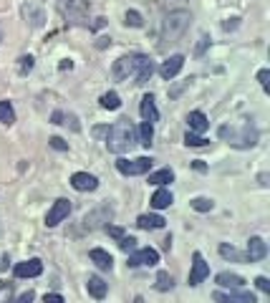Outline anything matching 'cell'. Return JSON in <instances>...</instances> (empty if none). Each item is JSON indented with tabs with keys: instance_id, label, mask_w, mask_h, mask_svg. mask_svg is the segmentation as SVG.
<instances>
[{
	"instance_id": "cell-1",
	"label": "cell",
	"mask_w": 270,
	"mask_h": 303,
	"mask_svg": "<svg viewBox=\"0 0 270 303\" xmlns=\"http://www.w3.org/2000/svg\"><path fill=\"white\" fill-rule=\"evenodd\" d=\"M137 142H139L137 139V126L129 119H119L117 124H111L109 131H106V147H109V152H114V154L131 152Z\"/></svg>"
},
{
	"instance_id": "cell-2",
	"label": "cell",
	"mask_w": 270,
	"mask_h": 303,
	"mask_svg": "<svg viewBox=\"0 0 270 303\" xmlns=\"http://www.w3.org/2000/svg\"><path fill=\"white\" fill-rule=\"evenodd\" d=\"M220 137L225 142H230L233 147H238V149H250V147L258 144V129L250 126V124H242L240 129H235V126H220Z\"/></svg>"
},
{
	"instance_id": "cell-3",
	"label": "cell",
	"mask_w": 270,
	"mask_h": 303,
	"mask_svg": "<svg viewBox=\"0 0 270 303\" xmlns=\"http://www.w3.org/2000/svg\"><path fill=\"white\" fill-rule=\"evenodd\" d=\"M189 21H192L189 10H172L164 18V23H162V41L164 43H175L182 33L189 28Z\"/></svg>"
},
{
	"instance_id": "cell-4",
	"label": "cell",
	"mask_w": 270,
	"mask_h": 303,
	"mask_svg": "<svg viewBox=\"0 0 270 303\" xmlns=\"http://www.w3.org/2000/svg\"><path fill=\"white\" fill-rule=\"evenodd\" d=\"M59 8L68 23L81 26V23H86V18H89L91 3L89 0H59Z\"/></svg>"
},
{
	"instance_id": "cell-5",
	"label": "cell",
	"mask_w": 270,
	"mask_h": 303,
	"mask_svg": "<svg viewBox=\"0 0 270 303\" xmlns=\"http://www.w3.org/2000/svg\"><path fill=\"white\" fill-rule=\"evenodd\" d=\"M151 164H154L151 157H137V159H119L117 169L126 177H137V175H147L151 169Z\"/></svg>"
},
{
	"instance_id": "cell-6",
	"label": "cell",
	"mask_w": 270,
	"mask_h": 303,
	"mask_svg": "<svg viewBox=\"0 0 270 303\" xmlns=\"http://www.w3.org/2000/svg\"><path fill=\"white\" fill-rule=\"evenodd\" d=\"M114 217V207L111 205H101L96 210H91L86 217H84V228L86 230H99V228H106Z\"/></svg>"
},
{
	"instance_id": "cell-7",
	"label": "cell",
	"mask_w": 270,
	"mask_h": 303,
	"mask_svg": "<svg viewBox=\"0 0 270 303\" xmlns=\"http://www.w3.org/2000/svg\"><path fill=\"white\" fill-rule=\"evenodd\" d=\"M139 61H142L139 53H137V56H121V59H117L114 61V68H111L114 79H117V81H126L129 76H134L137 68H139Z\"/></svg>"
},
{
	"instance_id": "cell-8",
	"label": "cell",
	"mask_w": 270,
	"mask_h": 303,
	"mask_svg": "<svg viewBox=\"0 0 270 303\" xmlns=\"http://www.w3.org/2000/svg\"><path fill=\"white\" fill-rule=\"evenodd\" d=\"M21 13H23V18H26V23H28L30 28H41L46 23V10L35 0H26L23 8H21Z\"/></svg>"
},
{
	"instance_id": "cell-9",
	"label": "cell",
	"mask_w": 270,
	"mask_h": 303,
	"mask_svg": "<svg viewBox=\"0 0 270 303\" xmlns=\"http://www.w3.org/2000/svg\"><path fill=\"white\" fill-rule=\"evenodd\" d=\"M68 215H71V200L61 197V200H56V202L51 205V210L46 215V225H48V228H56V225L63 222Z\"/></svg>"
},
{
	"instance_id": "cell-10",
	"label": "cell",
	"mask_w": 270,
	"mask_h": 303,
	"mask_svg": "<svg viewBox=\"0 0 270 303\" xmlns=\"http://www.w3.org/2000/svg\"><path fill=\"white\" fill-rule=\"evenodd\" d=\"M212 301L215 303H255V293H250V291H230V293H225V291H215L212 293Z\"/></svg>"
},
{
	"instance_id": "cell-11",
	"label": "cell",
	"mask_w": 270,
	"mask_h": 303,
	"mask_svg": "<svg viewBox=\"0 0 270 303\" xmlns=\"http://www.w3.org/2000/svg\"><path fill=\"white\" fill-rule=\"evenodd\" d=\"M210 275V266L205 263V258H202V253H195L192 255V268H189V286H200L205 278Z\"/></svg>"
},
{
	"instance_id": "cell-12",
	"label": "cell",
	"mask_w": 270,
	"mask_h": 303,
	"mask_svg": "<svg viewBox=\"0 0 270 303\" xmlns=\"http://www.w3.org/2000/svg\"><path fill=\"white\" fill-rule=\"evenodd\" d=\"M159 263V253L154 248H142V250H134L129 253V266L131 268H139V266H157Z\"/></svg>"
},
{
	"instance_id": "cell-13",
	"label": "cell",
	"mask_w": 270,
	"mask_h": 303,
	"mask_svg": "<svg viewBox=\"0 0 270 303\" xmlns=\"http://www.w3.org/2000/svg\"><path fill=\"white\" fill-rule=\"evenodd\" d=\"M182 66H184V56H182V53H175V56H169V59L159 66V76H162L164 81H169V79H175V76L180 73Z\"/></svg>"
},
{
	"instance_id": "cell-14",
	"label": "cell",
	"mask_w": 270,
	"mask_h": 303,
	"mask_svg": "<svg viewBox=\"0 0 270 303\" xmlns=\"http://www.w3.org/2000/svg\"><path fill=\"white\" fill-rule=\"evenodd\" d=\"M71 187L76 192H93L99 187V180L89 172H76V175H71Z\"/></svg>"
},
{
	"instance_id": "cell-15",
	"label": "cell",
	"mask_w": 270,
	"mask_h": 303,
	"mask_svg": "<svg viewBox=\"0 0 270 303\" xmlns=\"http://www.w3.org/2000/svg\"><path fill=\"white\" fill-rule=\"evenodd\" d=\"M13 273H15V278H38L43 273V263L38 258H30L26 263H18Z\"/></svg>"
},
{
	"instance_id": "cell-16",
	"label": "cell",
	"mask_w": 270,
	"mask_h": 303,
	"mask_svg": "<svg viewBox=\"0 0 270 303\" xmlns=\"http://www.w3.org/2000/svg\"><path fill=\"white\" fill-rule=\"evenodd\" d=\"M245 255H247V260H250V263L263 260V258L268 255V245H265V240H263V238H258V235H255V238H250V240H247V253H245Z\"/></svg>"
},
{
	"instance_id": "cell-17",
	"label": "cell",
	"mask_w": 270,
	"mask_h": 303,
	"mask_svg": "<svg viewBox=\"0 0 270 303\" xmlns=\"http://www.w3.org/2000/svg\"><path fill=\"white\" fill-rule=\"evenodd\" d=\"M89 258L99 271H111V268H114V258H111L106 250H101V248H93L89 253Z\"/></svg>"
},
{
	"instance_id": "cell-18",
	"label": "cell",
	"mask_w": 270,
	"mask_h": 303,
	"mask_svg": "<svg viewBox=\"0 0 270 303\" xmlns=\"http://www.w3.org/2000/svg\"><path fill=\"white\" fill-rule=\"evenodd\" d=\"M139 111H142V119L154 124V121L159 119V109H157V104H154V96L147 93L144 99H142V104H139Z\"/></svg>"
},
{
	"instance_id": "cell-19",
	"label": "cell",
	"mask_w": 270,
	"mask_h": 303,
	"mask_svg": "<svg viewBox=\"0 0 270 303\" xmlns=\"http://www.w3.org/2000/svg\"><path fill=\"white\" fill-rule=\"evenodd\" d=\"M187 124H189V131H195V134H205L210 129V121H207V117L202 111H189L187 114Z\"/></svg>"
},
{
	"instance_id": "cell-20",
	"label": "cell",
	"mask_w": 270,
	"mask_h": 303,
	"mask_svg": "<svg viewBox=\"0 0 270 303\" xmlns=\"http://www.w3.org/2000/svg\"><path fill=\"white\" fill-rule=\"evenodd\" d=\"M86 288H89V293L96 298V301H104V298H106V293H109V286H106L99 275H89Z\"/></svg>"
},
{
	"instance_id": "cell-21",
	"label": "cell",
	"mask_w": 270,
	"mask_h": 303,
	"mask_svg": "<svg viewBox=\"0 0 270 303\" xmlns=\"http://www.w3.org/2000/svg\"><path fill=\"white\" fill-rule=\"evenodd\" d=\"M137 225H139L142 230H162V228L167 225V220H164L162 215H139V217H137Z\"/></svg>"
},
{
	"instance_id": "cell-22",
	"label": "cell",
	"mask_w": 270,
	"mask_h": 303,
	"mask_svg": "<svg viewBox=\"0 0 270 303\" xmlns=\"http://www.w3.org/2000/svg\"><path fill=\"white\" fill-rule=\"evenodd\" d=\"M172 202H175V197H172V192L164 190V187H159V190L151 195V200H149V205L154 207V210H164V207H169Z\"/></svg>"
},
{
	"instance_id": "cell-23",
	"label": "cell",
	"mask_w": 270,
	"mask_h": 303,
	"mask_svg": "<svg viewBox=\"0 0 270 303\" xmlns=\"http://www.w3.org/2000/svg\"><path fill=\"white\" fill-rule=\"evenodd\" d=\"M222 288H242L245 286V278L242 275H238V273H230V271H222L217 273V278H215Z\"/></svg>"
},
{
	"instance_id": "cell-24",
	"label": "cell",
	"mask_w": 270,
	"mask_h": 303,
	"mask_svg": "<svg viewBox=\"0 0 270 303\" xmlns=\"http://www.w3.org/2000/svg\"><path fill=\"white\" fill-rule=\"evenodd\" d=\"M151 73H154V61L147 59V56H142V61H139V68H137V73H134V84H147L151 79Z\"/></svg>"
},
{
	"instance_id": "cell-25",
	"label": "cell",
	"mask_w": 270,
	"mask_h": 303,
	"mask_svg": "<svg viewBox=\"0 0 270 303\" xmlns=\"http://www.w3.org/2000/svg\"><path fill=\"white\" fill-rule=\"evenodd\" d=\"M172 180H175V172L169 167H164L159 172H149V184H157V187H164V184H169Z\"/></svg>"
},
{
	"instance_id": "cell-26",
	"label": "cell",
	"mask_w": 270,
	"mask_h": 303,
	"mask_svg": "<svg viewBox=\"0 0 270 303\" xmlns=\"http://www.w3.org/2000/svg\"><path fill=\"white\" fill-rule=\"evenodd\" d=\"M220 255H222L225 260H235V263H245V260H247L245 253H240L238 248H233V245H227V242L220 245Z\"/></svg>"
},
{
	"instance_id": "cell-27",
	"label": "cell",
	"mask_w": 270,
	"mask_h": 303,
	"mask_svg": "<svg viewBox=\"0 0 270 303\" xmlns=\"http://www.w3.org/2000/svg\"><path fill=\"white\" fill-rule=\"evenodd\" d=\"M99 104H101V109H109V111H117L121 106V99L117 91H106L101 99H99Z\"/></svg>"
},
{
	"instance_id": "cell-28",
	"label": "cell",
	"mask_w": 270,
	"mask_h": 303,
	"mask_svg": "<svg viewBox=\"0 0 270 303\" xmlns=\"http://www.w3.org/2000/svg\"><path fill=\"white\" fill-rule=\"evenodd\" d=\"M139 137V144H144V147H149L151 139H154V124H149V121H142V126H139V131H137Z\"/></svg>"
},
{
	"instance_id": "cell-29",
	"label": "cell",
	"mask_w": 270,
	"mask_h": 303,
	"mask_svg": "<svg viewBox=\"0 0 270 303\" xmlns=\"http://www.w3.org/2000/svg\"><path fill=\"white\" fill-rule=\"evenodd\" d=\"M154 288H157V291H162V293H164V291H172V288H175L172 275H169L167 271H159V273H157V283H154Z\"/></svg>"
},
{
	"instance_id": "cell-30",
	"label": "cell",
	"mask_w": 270,
	"mask_h": 303,
	"mask_svg": "<svg viewBox=\"0 0 270 303\" xmlns=\"http://www.w3.org/2000/svg\"><path fill=\"white\" fill-rule=\"evenodd\" d=\"M15 121V111H13V106H10V101H0V124H13Z\"/></svg>"
},
{
	"instance_id": "cell-31",
	"label": "cell",
	"mask_w": 270,
	"mask_h": 303,
	"mask_svg": "<svg viewBox=\"0 0 270 303\" xmlns=\"http://www.w3.org/2000/svg\"><path fill=\"white\" fill-rule=\"evenodd\" d=\"M184 144H187V147H207L210 142H207V139H205L202 134H195V131H187V134H184Z\"/></svg>"
},
{
	"instance_id": "cell-32",
	"label": "cell",
	"mask_w": 270,
	"mask_h": 303,
	"mask_svg": "<svg viewBox=\"0 0 270 303\" xmlns=\"http://www.w3.org/2000/svg\"><path fill=\"white\" fill-rule=\"evenodd\" d=\"M189 205H192V210H197V212H210L215 207V202H212L210 197H195Z\"/></svg>"
},
{
	"instance_id": "cell-33",
	"label": "cell",
	"mask_w": 270,
	"mask_h": 303,
	"mask_svg": "<svg viewBox=\"0 0 270 303\" xmlns=\"http://www.w3.org/2000/svg\"><path fill=\"white\" fill-rule=\"evenodd\" d=\"M126 26H131V28H142L144 21H142V15H139L137 10H126Z\"/></svg>"
},
{
	"instance_id": "cell-34",
	"label": "cell",
	"mask_w": 270,
	"mask_h": 303,
	"mask_svg": "<svg viewBox=\"0 0 270 303\" xmlns=\"http://www.w3.org/2000/svg\"><path fill=\"white\" fill-rule=\"evenodd\" d=\"M119 248L124 253H134V250H137V240H134L131 235H124V238H119Z\"/></svg>"
},
{
	"instance_id": "cell-35",
	"label": "cell",
	"mask_w": 270,
	"mask_h": 303,
	"mask_svg": "<svg viewBox=\"0 0 270 303\" xmlns=\"http://www.w3.org/2000/svg\"><path fill=\"white\" fill-rule=\"evenodd\" d=\"M33 71V56H21V63H18V73L26 76Z\"/></svg>"
},
{
	"instance_id": "cell-36",
	"label": "cell",
	"mask_w": 270,
	"mask_h": 303,
	"mask_svg": "<svg viewBox=\"0 0 270 303\" xmlns=\"http://www.w3.org/2000/svg\"><path fill=\"white\" fill-rule=\"evenodd\" d=\"M258 81H260L263 91H270V71H268V68H263V71L258 73Z\"/></svg>"
},
{
	"instance_id": "cell-37",
	"label": "cell",
	"mask_w": 270,
	"mask_h": 303,
	"mask_svg": "<svg viewBox=\"0 0 270 303\" xmlns=\"http://www.w3.org/2000/svg\"><path fill=\"white\" fill-rule=\"evenodd\" d=\"M255 286H258V291H263V293H270V280L265 275H258L255 278Z\"/></svg>"
},
{
	"instance_id": "cell-38",
	"label": "cell",
	"mask_w": 270,
	"mask_h": 303,
	"mask_svg": "<svg viewBox=\"0 0 270 303\" xmlns=\"http://www.w3.org/2000/svg\"><path fill=\"white\" fill-rule=\"evenodd\" d=\"M48 144H51L53 149H59V152H66V149H68V144H66L61 137H51V139H48Z\"/></svg>"
},
{
	"instance_id": "cell-39",
	"label": "cell",
	"mask_w": 270,
	"mask_h": 303,
	"mask_svg": "<svg viewBox=\"0 0 270 303\" xmlns=\"http://www.w3.org/2000/svg\"><path fill=\"white\" fill-rule=\"evenodd\" d=\"M43 303H66V301H63V296H61V293H46Z\"/></svg>"
},
{
	"instance_id": "cell-40",
	"label": "cell",
	"mask_w": 270,
	"mask_h": 303,
	"mask_svg": "<svg viewBox=\"0 0 270 303\" xmlns=\"http://www.w3.org/2000/svg\"><path fill=\"white\" fill-rule=\"evenodd\" d=\"M106 230H109V235H111V238H117V240H119V238H124V230H121V228H117V225H106Z\"/></svg>"
},
{
	"instance_id": "cell-41",
	"label": "cell",
	"mask_w": 270,
	"mask_h": 303,
	"mask_svg": "<svg viewBox=\"0 0 270 303\" xmlns=\"http://www.w3.org/2000/svg\"><path fill=\"white\" fill-rule=\"evenodd\" d=\"M33 298H35V293H33V291H28V293H23V296H21L15 303H33Z\"/></svg>"
},
{
	"instance_id": "cell-42",
	"label": "cell",
	"mask_w": 270,
	"mask_h": 303,
	"mask_svg": "<svg viewBox=\"0 0 270 303\" xmlns=\"http://www.w3.org/2000/svg\"><path fill=\"white\" fill-rule=\"evenodd\" d=\"M51 121H53V124H63V111H53Z\"/></svg>"
},
{
	"instance_id": "cell-43",
	"label": "cell",
	"mask_w": 270,
	"mask_h": 303,
	"mask_svg": "<svg viewBox=\"0 0 270 303\" xmlns=\"http://www.w3.org/2000/svg\"><path fill=\"white\" fill-rule=\"evenodd\" d=\"M104 26H106V18H96V23H93V30L104 28Z\"/></svg>"
},
{
	"instance_id": "cell-44",
	"label": "cell",
	"mask_w": 270,
	"mask_h": 303,
	"mask_svg": "<svg viewBox=\"0 0 270 303\" xmlns=\"http://www.w3.org/2000/svg\"><path fill=\"white\" fill-rule=\"evenodd\" d=\"M192 167H195V169H197V172H205V169H207V167H205V164H202V162H195V164H192Z\"/></svg>"
}]
</instances>
